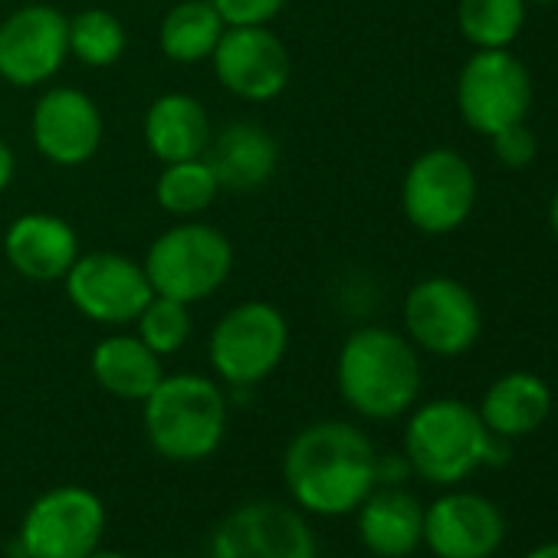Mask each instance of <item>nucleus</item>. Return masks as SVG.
Here are the masks:
<instances>
[{"instance_id":"aec40b11","label":"nucleus","mask_w":558,"mask_h":558,"mask_svg":"<svg viewBox=\"0 0 558 558\" xmlns=\"http://www.w3.org/2000/svg\"><path fill=\"white\" fill-rule=\"evenodd\" d=\"M476 411L493 437L499 440L529 437L548 421L551 388L545 385V378L532 372H509L486 388Z\"/></svg>"},{"instance_id":"9b49d317","label":"nucleus","mask_w":558,"mask_h":558,"mask_svg":"<svg viewBox=\"0 0 558 558\" xmlns=\"http://www.w3.org/2000/svg\"><path fill=\"white\" fill-rule=\"evenodd\" d=\"M66 279L70 303L99 326H129L155 296L145 266L122 253H86L76 256Z\"/></svg>"},{"instance_id":"39448f33","label":"nucleus","mask_w":558,"mask_h":558,"mask_svg":"<svg viewBox=\"0 0 558 558\" xmlns=\"http://www.w3.org/2000/svg\"><path fill=\"white\" fill-rule=\"evenodd\" d=\"M142 266L158 296L191 306L227 283L233 269V246L217 227L184 220L148 246Z\"/></svg>"},{"instance_id":"ddd939ff","label":"nucleus","mask_w":558,"mask_h":558,"mask_svg":"<svg viewBox=\"0 0 558 558\" xmlns=\"http://www.w3.org/2000/svg\"><path fill=\"white\" fill-rule=\"evenodd\" d=\"M70 57V21L50 4H27L0 24V76L17 89L53 80Z\"/></svg>"},{"instance_id":"f257e3e1","label":"nucleus","mask_w":558,"mask_h":558,"mask_svg":"<svg viewBox=\"0 0 558 558\" xmlns=\"http://www.w3.org/2000/svg\"><path fill=\"white\" fill-rule=\"evenodd\" d=\"M378 453L368 434L345 421L303 427L283 457V480L296 509L313 515H349L378 486Z\"/></svg>"},{"instance_id":"0eeeda50","label":"nucleus","mask_w":558,"mask_h":558,"mask_svg":"<svg viewBox=\"0 0 558 558\" xmlns=\"http://www.w3.org/2000/svg\"><path fill=\"white\" fill-rule=\"evenodd\" d=\"M401 207L414 230L440 236L466 223L476 207V171L453 148L417 155L401 184Z\"/></svg>"},{"instance_id":"c85d7f7f","label":"nucleus","mask_w":558,"mask_h":558,"mask_svg":"<svg viewBox=\"0 0 558 558\" xmlns=\"http://www.w3.org/2000/svg\"><path fill=\"white\" fill-rule=\"evenodd\" d=\"M227 27H266L287 0H210Z\"/></svg>"},{"instance_id":"393cba45","label":"nucleus","mask_w":558,"mask_h":558,"mask_svg":"<svg viewBox=\"0 0 558 558\" xmlns=\"http://www.w3.org/2000/svg\"><path fill=\"white\" fill-rule=\"evenodd\" d=\"M217 194H220V184L204 158L165 165L158 174V184H155V197H158L161 210H168L174 217H191V214L207 210Z\"/></svg>"},{"instance_id":"bb28decb","label":"nucleus","mask_w":558,"mask_h":558,"mask_svg":"<svg viewBox=\"0 0 558 558\" xmlns=\"http://www.w3.org/2000/svg\"><path fill=\"white\" fill-rule=\"evenodd\" d=\"M138 339L155 352V355H174L184 349L191 336V313L184 303L168 300V296H151L148 306L138 313Z\"/></svg>"},{"instance_id":"5701e85b","label":"nucleus","mask_w":558,"mask_h":558,"mask_svg":"<svg viewBox=\"0 0 558 558\" xmlns=\"http://www.w3.org/2000/svg\"><path fill=\"white\" fill-rule=\"evenodd\" d=\"M227 24L214 11L210 0H181L161 21V53L171 63H201L220 44Z\"/></svg>"},{"instance_id":"f03ea898","label":"nucleus","mask_w":558,"mask_h":558,"mask_svg":"<svg viewBox=\"0 0 558 558\" xmlns=\"http://www.w3.org/2000/svg\"><path fill=\"white\" fill-rule=\"evenodd\" d=\"M336 381L355 414L395 421L417 404L421 362L404 336L385 326H365L345 339L336 362Z\"/></svg>"},{"instance_id":"a211bd4d","label":"nucleus","mask_w":558,"mask_h":558,"mask_svg":"<svg viewBox=\"0 0 558 558\" xmlns=\"http://www.w3.org/2000/svg\"><path fill=\"white\" fill-rule=\"evenodd\" d=\"M204 161L210 165L220 191L253 194L276 174L279 148L263 125L233 122L217 138H210Z\"/></svg>"},{"instance_id":"dca6fc26","label":"nucleus","mask_w":558,"mask_h":558,"mask_svg":"<svg viewBox=\"0 0 558 558\" xmlns=\"http://www.w3.org/2000/svg\"><path fill=\"white\" fill-rule=\"evenodd\" d=\"M31 132L37 151L47 161L60 168H80L102 145V116L86 93L57 86L44 93L40 102L34 106Z\"/></svg>"},{"instance_id":"b1692460","label":"nucleus","mask_w":558,"mask_h":558,"mask_svg":"<svg viewBox=\"0 0 558 558\" xmlns=\"http://www.w3.org/2000/svg\"><path fill=\"white\" fill-rule=\"evenodd\" d=\"M525 0H460V37L473 50H509L525 27Z\"/></svg>"},{"instance_id":"f8f14e48","label":"nucleus","mask_w":558,"mask_h":558,"mask_svg":"<svg viewBox=\"0 0 558 558\" xmlns=\"http://www.w3.org/2000/svg\"><path fill=\"white\" fill-rule=\"evenodd\" d=\"M210 558H316V535L300 509L256 499L223 515Z\"/></svg>"},{"instance_id":"9d476101","label":"nucleus","mask_w":558,"mask_h":558,"mask_svg":"<svg viewBox=\"0 0 558 558\" xmlns=\"http://www.w3.org/2000/svg\"><path fill=\"white\" fill-rule=\"evenodd\" d=\"M404 329L417 349L437 359H457L476 345L483 310L460 279L427 276L404 296Z\"/></svg>"},{"instance_id":"423d86ee","label":"nucleus","mask_w":558,"mask_h":558,"mask_svg":"<svg viewBox=\"0 0 558 558\" xmlns=\"http://www.w3.org/2000/svg\"><path fill=\"white\" fill-rule=\"evenodd\" d=\"M290 349L287 316L269 303H240L220 316L210 332V365L233 388H253L269 378Z\"/></svg>"},{"instance_id":"6ab92c4d","label":"nucleus","mask_w":558,"mask_h":558,"mask_svg":"<svg viewBox=\"0 0 558 558\" xmlns=\"http://www.w3.org/2000/svg\"><path fill=\"white\" fill-rule=\"evenodd\" d=\"M359 512V535L378 558H408L424 545V506L398 486H375Z\"/></svg>"},{"instance_id":"20e7f679","label":"nucleus","mask_w":558,"mask_h":558,"mask_svg":"<svg viewBox=\"0 0 558 558\" xmlns=\"http://www.w3.org/2000/svg\"><path fill=\"white\" fill-rule=\"evenodd\" d=\"M227 430V401L204 375H165L145 398V434L171 463L207 460Z\"/></svg>"},{"instance_id":"412c9836","label":"nucleus","mask_w":558,"mask_h":558,"mask_svg":"<svg viewBox=\"0 0 558 558\" xmlns=\"http://www.w3.org/2000/svg\"><path fill=\"white\" fill-rule=\"evenodd\" d=\"M145 142H148V151L165 165L204 158L210 145L207 109L187 93H168L155 99L145 116Z\"/></svg>"},{"instance_id":"1a4fd4ad","label":"nucleus","mask_w":558,"mask_h":558,"mask_svg":"<svg viewBox=\"0 0 558 558\" xmlns=\"http://www.w3.org/2000/svg\"><path fill=\"white\" fill-rule=\"evenodd\" d=\"M457 109L460 119L486 138L525 122L532 109V76L525 63L509 50H476L457 76Z\"/></svg>"},{"instance_id":"c756f323","label":"nucleus","mask_w":558,"mask_h":558,"mask_svg":"<svg viewBox=\"0 0 558 558\" xmlns=\"http://www.w3.org/2000/svg\"><path fill=\"white\" fill-rule=\"evenodd\" d=\"M11 181H14V151L4 138H0V191H8Z\"/></svg>"},{"instance_id":"4be33fe9","label":"nucleus","mask_w":558,"mask_h":558,"mask_svg":"<svg viewBox=\"0 0 558 558\" xmlns=\"http://www.w3.org/2000/svg\"><path fill=\"white\" fill-rule=\"evenodd\" d=\"M93 375L109 395L122 401H145L165 378L161 355H155L138 336L102 339L93 349Z\"/></svg>"},{"instance_id":"4468645a","label":"nucleus","mask_w":558,"mask_h":558,"mask_svg":"<svg viewBox=\"0 0 558 558\" xmlns=\"http://www.w3.org/2000/svg\"><path fill=\"white\" fill-rule=\"evenodd\" d=\"M210 60L220 86L246 102L276 99L293 76L283 40L266 27H227Z\"/></svg>"},{"instance_id":"473e14b6","label":"nucleus","mask_w":558,"mask_h":558,"mask_svg":"<svg viewBox=\"0 0 558 558\" xmlns=\"http://www.w3.org/2000/svg\"><path fill=\"white\" fill-rule=\"evenodd\" d=\"M86 558H129V555H122V551H106V548H96V551H89Z\"/></svg>"},{"instance_id":"7ed1b4c3","label":"nucleus","mask_w":558,"mask_h":558,"mask_svg":"<svg viewBox=\"0 0 558 558\" xmlns=\"http://www.w3.org/2000/svg\"><path fill=\"white\" fill-rule=\"evenodd\" d=\"M502 444L486 430L480 411L457 398L421 404L404 427V460L434 486H457L483 463H499Z\"/></svg>"},{"instance_id":"f3484780","label":"nucleus","mask_w":558,"mask_h":558,"mask_svg":"<svg viewBox=\"0 0 558 558\" xmlns=\"http://www.w3.org/2000/svg\"><path fill=\"white\" fill-rule=\"evenodd\" d=\"M4 256L8 263L34 279V283H53L70 272L80 256L76 230L57 214H24L4 233Z\"/></svg>"},{"instance_id":"7c9ffc66","label":"nucleus","mask_w":558,"mask_h":558,"mask_svg":"<svg viewBox=\"0 0 558 558\" xmlns=\"http://www.w3.org/2000/svg\"><path fill=\"white\" fill-rule=\"evenodd\" d=\"M522 558H558V542H542L532 551H525Z\"/></svg>"},{"instance_id":"6e6552de","label":"nucleus","mask_w":558,"mask_h":558,"mask_svg":"<svg viewBox=\"0 0 558 558\" xmlns=\"http://www.w3.org/2000/svg\"><path fill=\"white\" fill-rule=\"evenodd\" d=\"M106 506L86 486H57L24 515L17 532L21 558H86L102 545Z\"/></svg>"},{"instance_id":"a878e982","label":"nucleus","mask_w":558,"mask_h":558,"mask_svg":"<svg viewBox=\"0 0 558 558\" xmlns=\"http://www.w3.org/2000/svg\"><path fill=\"white\" fill-rule=\"evenodd\" d=\"M125 27L116 14L102 8H89L70 21V53L93 70L119 63L125 53Z\"/></svg>"},{"instance_id":"2f4dec72","label":"nucleus","mask_w":558,"mask_h":558,"mask_svg":"<svg viewBox=\"0 0 558 558\" xmlns=\"http://www.w3.org/2000/svg\"><path fill=\"white\" fill-rule=\"evenodd\" d=\"M548 223H551V233H555V240H558V187H555L551 204H548Z\"/></svg>"},{"instance_id":"cd10ccee","label":"nucleus","mask_w":558,"mask_h":558,"mask_svg":"<svg viewBox=\"0 0 558 558\" xmlns=\"http://www.w3.org/2000/svg\"><path fill=\"white\" fill-rule=\"evenodd\" d=\"M489 138H493V151H496L499 165L509 171H525L538 155V138L525 122H515V125H509Z\"/></svg>"},{"instance_id":"72a5a7b5","label":"nucleus","mask_w":558,"mask_h":558,"mask_svg":"<svg viewBox=\"0 0 558 558\" xmlns=\"http://www.w3.org/2000/svg\"><path fill=\"white\" fill-rule=\"evenodd\" d=\"M525 4H542V8H555L558 0H525Z\"/></svg>"},{"instance_id":"2eb2a0df","label":"nucleus","mask_w":558,"mask_h":558,"mask_svg":"<svg viewBox=\"0 0 558 558\" xmlns=\"http://www.w3.org/2000/svg\"><path fill=\"white\" fill-rule=\"evenodd\" d=\"M506 538L499 506L480 493H444L424 509V545L437 558H489Z\"/></svg>"}]
</instances>
